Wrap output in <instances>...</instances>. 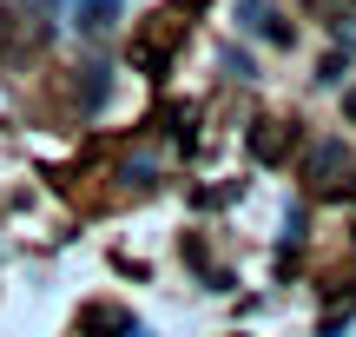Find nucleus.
Returning <instances> with one entry per match:
<instances>
[{
  "label": "nucleus",
  "mask_w": 356,
  "mask_h": 337,
  "mask_svg": "<svg viewBox=\"0 0 356 337\" xmlns=\"http://www.w3.org/2000/svg\"><path fill=\"white\" fill-rule=\"evenodd\" d=\"M225 73H231V79H251V60H244V53L231 47V53H225Z\"/></svg>",
  "instance_id": "nucleus-8"
},
{
  "label": "nucleus",
  "mask_w": 356,
  "mask_h": 337,
  "mask_svg": "<svg viewBox=\"0 0 356 337\" xmlns=\"http://www.w3.org/2000/svg\"><path fill=\"white\" fill-rule=\"evenodd\" d=\"M350 185H356V166H350L343 139H317L304 152V192L310 198H343Z\"/></svg>",
  "instance_id": "nucleus-1"
},
{
  "label": "nucleus",
  "mask_w": 356,
  "mask_h": 337,
  "mask_svg": "<svg viewBox=\"0 0 356 337\" xmlns=\"http://www.w3.org/2000/svg\"><path fill=\"white\" fill-rule=\"evenodd\" d=\"M343 73H350V60H337V53H330V60L317 66V79H323V86H337V79H343Z\"/></svg>",
  "instance_id": "nucleus-7"
},
{
  "label": "nucleus",
  "mask_w": 356,
  "mask_h": 337,
  "mask_svg": "<svg viewBox=\"0 0 356 337\" xmlns=\"http://www.w3.org/2000/svg\"><path fill=\"white\" fill-rule=\"evenodd\" d=\"M66 13H73V26L86 40H106L119 20H126V0H66Z\"/></svg>",
  "instance_id": "nucleus-3"
},
{
  "label": "nucleus",
  "mask_w": 356,
  "mask_h": 337,
  "mask_svg": "<svg viewBox=\"0 0 356 337\" xmlns=\"http://www.w3.org/2000/svg\"><path fill=\"white\" fill-rule=\"evenodd\" d=\"M291 139L297 132L284 126V119H257L251 126V159L257 166H284V159H291Z\"/></svg>",
  "instance_id": "nucleus-4"
},
{
  "label": "nucleus",
  "mask_w": 356,
  "mask_h": 337,
  "mask_svg": "<svg viewBox=\"0 0 356 337\" xmlns=\"http://www.w3.org/2000/svg\"><path fill=\"white\" fill-rule=\"evenodd\" d=\"M343 113H350V119H356V86H350V93H343Z\"/></svg>",
  "instance_id": "nucleus-9"
},
{
  "label": "nucleus",
  "mask_w": 356,
  "mask_h": 337,
  "mask_svg": "<svg viewBox=\"0 0 356 337\" xmlns=\"http://www.w3.org/2000/svg\"><path fill=\"white\" fill-rule=\"evenodd\" d=\"M40 47H47V20L0 0V60L13 66V60H26V53H40Z\"/></svg>",
  "instance_id": "nucleus-2"
},
{
  "label": "nucleus",
  "mask_w": 356,
  "mask_h": 337,
  "mask_svg": "<svg viewBox=\"0 0 356 337\" xmlns=\"http://www.w3.org/2000/svg\"><path fill=\"white\" fill-rule=\"evenodd\" d=\"M244 20H251V26H257V33H264V40H277V47H291V26H284L277 13L264 7V0H244Z\"/></svg>",
  "instance_id": "nucleus-6"
},
{
  "label": "nucleus",
  "mask_w": 356,
  "mask_h": 337,
  "mask_svg": "<svg viewBox=\"0 0 356 337\" xmlns=\"http://www.w3.org/2000/svg\"><path fill=\"white\" fill-rule=\"evenodd\" d=\"M73 337H132V318L119 311V304H86Z\"/></svg>",
  "instance_id": "nucleus-5"
}]
</instances>
